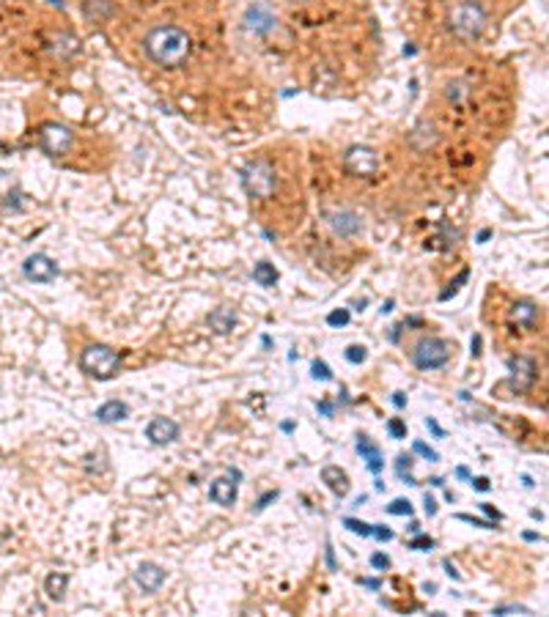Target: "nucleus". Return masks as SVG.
<instances>
[{"instance_id": "obj_1", "label": "nucleus", "mask_w": 549, "mask_h": 617, "mask_svg": "<svg viewBox=\"0 0 549 617\" xmlns=\"http://www.w3.org/2000/svg\"><path fill=\"white\" fill-rule=\"evenodd\" d=\"M146 55L165 69H176L181 66L187 58H190V50H192V42L187 36V30L176 28V25H157L154 30H149L146 42Z\"/></svg>"}, {"instance_id": "obj_2", "label": "nucleus", "mask_w": 549, "mask_h": 617, "mask_svg": "<svg viewBox=\"0 0 549 617\" xmlns=\"http://www.w3.org/2000/svg\"><path fill=\"white\" fill-rule=\"evenodd\" d=\"M483 28H486V11L478 0H462L448 14V30L462 42L478 39Z\"/></svg>"}, {"instance_id": "obj_3", "label": "nucleus", "mask_w": 549, "mask_h": 617, "mask_svg": "<svg viewBox=\"0 0 549 617\" xmlns=\"http://www.w3.org/2000/svg\"><path fill=\"white\" fill-rule=\"evenodd\" d=\"M80 368H82V374H88L91 379L107 382V379H113V376L118 374V368H121V354H118L116 349H110V346L96 343V346H88V349L80 354Z\"/></svg>"}, {"instance_id": "obj_4", "label": "nucleus", "mask_w": 549, "mask_h": 617, "mask_svg": "<svg viewBox=\"0 0 549 617\" xmlns=\"http://www.w3.org/2000/svg\"><path fill=\"white\" fill-rule=\"evenodd\" d=\"M451 354H453V343L442 338H423L412 349V362L420 371H440L451 362Z\"/></svg>"}, {"instance_id": "obj_5", "label": "nucleus", "mask_w": 549, "mask_h": 617, "mask_svg": "<svg viewBox=\"0 0 549 617\" xmlns=\"http://www.w3.org/2000/svg\"><path fill=\"white\" fill-rule=\"evenodd\" d=\"M242 184H244L247 195L264 201V198H269V195L275 192V187H278L275 167H272L267 159H253V162H247L244 170H242Z\"/></svg>"}, {"instance_id": "obj_6", "label": "nucleus", "mask_w": 549, "mask_h": 617, "mask_svg": "<svg viewBox=\"0 0 549 617\" xmlns=\"http://www.w3.org/2000/svg\"><path fill=\"white\" fill-rule=\"evenodd\" d=\"M343 167L354 178H371L377 173V167H379V156L368 146H352L343 154Z\"/></svg>"}, {"instance_id": "obj_7", "label": "nucleus", "mask_w": 549, "mask_h": 617, "mask_svg": "<svg viewBox=\"0 0 549 617\" xmlns=\"http://www.w3.org/2000/svg\"><path fill=\"white\" fill-rule=\"evenodd\" d=\"M75 143V135L64 124H44L42 127V149L50 156H64Z\"/></svg>"}, {"instance_id": "obj_8", "label": "nucleus", "mask_w": 549, "mask_h": 617, "mask_svg": "<svg viewBox=\"0 0 549 617\" xmlns=\"http://www.w3.org/2000/svg\"><path fill=\"white\" fill-rule=\"evenodd\" d=\"M22 275L28 280H33V283H53L58 277V264L50 255H44V252H33V255L25 258Z\"/></svg>"}, {"instance_id": "obj_9", "label": "nucleus", "mask_w": 549, "mask_h": 617, "mask_svg": "<svg viewBox=\"0 0 549 617\" xmlns=\"http://www.w3.org/2000/svg\"><path fill=\"white\" fill-rule=\"evenodd\" d=\"M508 368H511V387L516 389V392H525V389H530V387L536 385V379H539V368H536V362L530 360V357H511L508 360Z\"/></svg>"}, {"instance_id": "obj_10", "label": "nucleus", "mask_w": 549, "mask_h": 617, "mask_svg": "<svg viewBox=\"0 0 549 617\" xmlns=\"http://www.w3.org/2000/svg\"><path fill=\"white\" fill-rule=\"evenodd\" d=\"M244 28L253 30V33H258V36H267V33H272V30L278 28V19H275V14L269 11L267 3H255V6L247 8Z\"/></svg>"}, {"instance_id": "obj_11", "label": "nucleus", "mask_w": 549, "mask_h": 617, "mask_svg": "<svg viewBox=\"0 0 549 617\" xmlns=\"http://www.w3.org/2000/svg\"><path fill=\"white\" fill-rule=\"evenodd\" d=\"M146 436L154 442V445H170L179 439V425L170 420V417H154L146 428Z\"/></svg>"}, {"instance_id": "obj_12", "label": "nucleus", "mask_w": 549, "mask_h": 617, "mask_svg": "<svg viewBox=\"0 0 549 617\" xmlns=\"http://www.w3.org/2000/svg\"><path fill=\"white\" fill-rule=\"evenodd\" d=\"M135 582L143 593H157L159 584L165 582V571L159 568L157 562H141L138 571H135Z\"/></svg>"}, {"instance_id": "obj_13", "label": "nucleus", "mask_w": 549, "mask_h": 617, "mask_svg": "<svg viewBox=\"0 0 549 617\" xmlns=\"http://www.w3.org/2000/svg\"><path fill=\"white\" fill-rule=\"evenodd\" d=\"M327 223L338 236H354V233L363 231V220L354 212H330Z\"/></svg>"}, {"instance_id": "obj_14", "label": "nucleus", "mask_w": 549, "mask_h": 617, "mask_svg": "<svg viewBox=\"0 0 549 617\" xmlns=\"http://www.w3.org/2000/svg\"><path fill=\"white\" fill-rule=\"evenodd\" d=\"M357 453L363 456V461L368 466V472L371 475H382V469H385V456H382V450H379V445H374L368 436H357Z\"/></svg>"}, {"instance_id": "obj_15", "label": "nucleus", "mask_w": 549, "mask_h": 617, "mask_svg": "<svg viewBox=\"0 0 549 617\" xmlns=\"http://www.w3.org/2000/svg\"><path fill=\"white\" fill-rule=\"evenodd\" d=\"M539 315H541L539 305L536 302H528V300H522V302H516L511 308V321L516 326H522V329H533L539 324Z\"/></svg>"}, {"instance_id": "obj_16", "label": "nucleus", "mask_w": 549, "mask_h": 617, "mask_svg": "<svg viewBox=\"0 0 549 617\" xmlns=\"http://www.w3.org/2000/svg\"><path fill=\"white\" fill-rule=\"evenodd\" d=\"M321 483H327V488L341 499L349 494V475L341 466H324L321 469Z\"/></svg>"}, {"instance_id": "obj_17", "label": "nucleus", "mask_w": 549, "mask_h": 617, "mask_svg": "<svg viewBox=\"0 0 549 617\" xmlns=\"http://www.w3.org/2000/svg\"><path fill=\"white\" fill-rule=\"evenodd\" d=\"M209 497L212 502L223 505V508H231L236 502V483L228 480V477H217L212 486H209Z\"/></svg>"}, {"instance_id": "obj_18", "label": "nucleus", "mask_w": 549, "mask_h": 617, "mask_svg": "<svg viewBox=\"0 0 549 617\" xmlns=\"http://www.w3.org/2000/svg\"><path fill=\"white\" fill-rule=\"evenodd\" d=\"M209 326L217 332V335H228L236 326V313L231 308H215L209 313Z\"/></svg>"}, {"instance_id": "obj_19", "label": "nucleus", "mask_w": 549, "mask_h": 617, "mask_svg": "<svg viewBox=\"0 0 549 617\" xmlns=\"http://www.w3.org/2000/svg\"><path fill=\"white\" fill-rule=\"evenodd\" d=\"M129 414V406L124 400H107L96 409V420L99 423H121Z\"/></svg>"}, {"instance_id": "obj_20", "label": "nucleus", "mask_w": 549, "mask_h": 617, "mask_svg": "<svg viewBox=\"0 0 549 617\" xmlns=\"http://www.w3.org/2000/svg\"><path fill=\"white\" fill-rule=\"evenodd\" d=\"M66 584H69V573L55 571V573H50V576L44 579V593H47L53 601H64V596H66Z\"/></svg>"}, {"instance_id": "obj_21", "label": "nucleus", "mask_w": 549, "mask_h": 617, "mask_svg": "<svg viewBox=\"0 0 549 617\" xmlns=\"http://www.w3.org/2000/svg\"><path fill=\"white\" fill-rule=\"evenodd\" d=\"M278 269L269 264V261H261V264H255L253 266V280L258 283V286H264V288H272V286H278Z\"/></svg>"}, {"instance_id": "obj_22", "label": "nucleus", "mask_w": 549, "mask_h": 617, "mask_svg": "<svg viewBox=\"0 0 549 617\" xmlns=\"http://www.w3.org/2000/svg\"><path fill=\"white\" fill-rule=\"evenodd\" d=\"M412 463H415L412 461V456H404V453L395 459V475H398L406 486H417V480L412 477Z\"/></svg>"}, {"instance_id": "obj_23", "label": "nucleus", "mask_w": 549, "mask_h": 617, "mask_svg": "<svg viewBox=\"0 0 549 617\" xmlns=\"http://www.w3.org/2000/svg\"><path fill=\"white\" fill-rule=\"evenodd\" d=\"M343 527L346 530H352L354 535H363V538H371V530H374V524H366V522H360V519H343Z\"/></svg>"}, {"instance_id": "obj_24", "label": "nucleus", "mask_w": 549, "mask_h": 617, "mask_svg": "<svg viewBox=\"0 0 549 617\" xmlns=\"http://www.w3.org/2000/svg\"><path fill=\"white\" fill-rule=\"evenodd\" d=\"M492 615H533V609L522 604H500L492 609Z\"/></svg>"}, {"instance_id": "obj_25", "label": "nucleus", "mask_w": 549, "mask_h": 617, "mask_svg": "<svg viewBox=\"0 0 549 617\" xmlns=\"http://www.w3.org/2000/svg\"><path fill=\"white\" fill-rule=\"evenodd\" d=\"M388 513H390V516H412L415 508H412L409 499H401V497H398V499H393L390 505H388Z\"/></svg>"}, {"instance_id": "obj_26", "label": "nucleus", "mask_w": 549, "mask_h": 617, "mask_svg": "<svg viewBox=\"0 0 549 617\" xmlns=\"http://www.w3.org/2000/svg\"><path fill=\"white\" fill-rule=\"evenodd\" d=\"M343 354H346V360H349L352 365H360V362H366V357H368V349H366V346H357V343H354V346H349V349H346Z\"/></svg>"}, {"instance_id": "obj_27", "label": "nucleus", "mask_w": 549, "mask_h": 617, "mask_svg": "<svg viewBox=\"0 0 549 617\" xmlns=\"http://www.w3.org/2000/svg\"><path fill=\"white\" fill-rule=\"evenodd\" d=\"M412 450H415L417 456H423L426 461H440V453H437L434 448H429L426 442H420V439H415V442H412Z\"/></svg>"}, {"instance_id": "obj_28", "label": "nucleus", "mask_w": 549, "mask_h": 617, "mask_svg": "<svg viewBox=\"0 0 549 617\" xmlns=\"http://www.w3.org/2000/svg\"><path fill=\"white\" fill-rule=\"evenodd\" d=\"M311 374H314V379H321V382H332V371H330V365H327L324 360H314V365H311Z\"/></svg>"}, {"instance_id": "obj_29", "label": "nucleus", "mask_w": 549, "mask_h": 617, "mask_svg": "<svg viewBox=\"0 0 549 617\" xmlns=\"http://www.w3.org/2000/svg\"><path fill=\"white\" fill-rule=\"evenodd\" d=\"M388 434H390L393 439H406V425H404L401 417H390L388 420Z\"/></svg>"}, {"instance_id": "obj_30", "label": "nucleus", "mask_w": 549, "mask_h": 617, "mask_svg": "<svg viewBox=\"0 0 549 617\" xmlns=\"http://www.w3.org/2000/svg\"><path fill=\"white\" fill-rule=\"evenodd\" d=\"M406 549H415V551H431V549H434V540L429 538V535H420V533H417L415 538L406 543Z\"/></svg>"}, {"instance_id": "obj_31", "label": "nucleus", "mask_w": 549, "mask_h": 617, "mask_svg": "<svg viewBox=\"0 0 549 617\" xmlns=\"http://www.w3.org/2000/svg\"><path fill=\"white\" fill-rule=\"evenodd\" d=\"M349 318H352V315H349V310L341 308V310H332V313L327 315V324H330V326H346V324H349Z\"/></svg>"}, {"instance_id": "obj_32", "label": "nucleus", "mask_w": 549, "mask_h": 617, "mask_svg": "<svg viewBox=\"0 0 549 617\" xmlns=\"http://www.w3.org/2000/svg\"><path fill=\"white\" fill-rule=\"evenodd\" d=\"M467 277H470V272H467V269H465V272H462V275H459V277H456V280H453V283H451V288H448V291H442V294H440V300H442V302H448V300H451V297H456V291H459V288H462V283H465V280H467Z\"/></svg>"}, {"instance_id": "obj_33", "label": "nucleus", "mask_w": 549, "mask_h": 617, "mask_svg": "<svg viewBox=\"0 0 549 617\" xmlns=\"http://www.w3.org/2000/svg\"><path fill=\"white\" fill-rule=\"evenodd\" d=\"M456 522H465V524L480 527V530H494V522H483V519H475V516H467V513H459Z\"/></svg>"}, {"instance_id": "obj_34", "label": "nucleus", "mask_w": 549, "mask_h": 617, "mask_svg": "<svg viewBox=\"0 0 549 617\" xmlns=\"http://www.w3.org/2000/svg\"><path fill=\"white\" fill-rule=\"evenodd\" d=\"M278 497H280V491H278V488H275V491H267V494H264V497L255 502V508H253V510H255V513H261V510H264L269 502H275Z\"/></svg>"}, {"instance_id": "obj_35", "label": "nucleus", "mask_w": 549, "mask_h": 617, "mask_svg": "<svg viewBox=\"0 0 549 617\" xmlns=\"http://www.w3.org/2000/svg\"><path fill=\"white\" fill-rule=\"evenodd\" d=\"M371 535H374V538L379 540V543H388V540H393V530H388V527H382V524H374Z\"/></svg>"}, {"instance_id": "obj_36", "label": "nucleus", "mask_w": 549, "mask_h": 617, "mask_svg": "<svg viewBox=\"0 0 549 617\" xmlns=\"http://www.w3.org/2000/svg\"><path fill=\"white\" fill-rule=\"evenodd\" d=\"M371 565H374L377 571H388V568H390V557H388V554H379V551H377V554L371 557Z\"/></svg>"}, {"instance_id": "obj_37", "label": "nucleus", "mask_w": 549, "mask_h": 617, "mask_svg": "<svg viewBox=\"0 0 549 617\" xmlns=\"http://www.w3.org/2000/svg\"><path fill=\"white\" fill-rule=\"evenodd\" d=\"M480 510H483V513H486V516H489L492 522H503V513H500V510H497L494 505H489V502H480Z\"/></svg>"}, {"instance_id": "obj_38", "label": "nucleus", "mask_w": 549, "mask_h": 617, "mask_svg": "<svg viewBox=\"0 0 549 617\" xmlns=\"http://www.w3.org/2000/svg\"><path fill=\"white\" fill-rule=\"evenodd\" d=\"M426 428H429V431H431V434H434L437 439H442V436H445V431L440 428V423H437L434 417H426Z\"/></svg>"}, {"instance_id": "obj_39", "label": "nucleus", "mask_w": 549, "mask_h": 617, "mask_svg": "<svg viewBox=\"0 0 549 617\" xmlns=\"http://www.w3.org/2000/svg\"><path fill=\"white\" fill-rule=\"evenodd\" d=\"M472 488L475 491H489L492 488V483H489V477H470Z\"/></svg>"}, {"instance_id": "obj_40", "label": "nucleus", "mask_w": 549, "mask_h": 617, "mask_svg": "<svg viewBox=\"0 0 549 617\" xmlns=\"http://www.w3.org/2000/svg\"><path fill=\"white\" fill-rule=\"evenodd\" d=\"M423 508H426V516H437V502H434V497H423Z\"/></svg>"}, {"instance_id": "obj_41", "label": "nucleus", "mask_w": 549, "mask_h": 617, "mask_svg": "<svg viewBox=\"0 0 549 617\" xmlns=\"http://www.w3.org/2000/svg\"><path fill=\"white\" fill-rule=\"evenodd\" d=\"M442 565H445V573H448V576H451V579H453V582H462V573H459V571H456V565H453V562H451V560H445V562H442Z\"/></svg>"}, {"instance_id": "obj_42", "label": "nucleus", "mask_w": 549, "mask_h": 617, "mask_svg": "<svg viewBox=\"0 0 549 617\" xmlns=\"http://www.w3.org/2000/svg\"><path fill=\"white\" fill-rule=\"evenodd\" d=\"M318 406V412L324 414V417H332V412H335V406L332 403H327V400H321V403H316Z\"/></svg>"}, {"instance_id": "obj_43", "label": "nucleus", "mask_w": 549, "mask_h": 617, "mask_svg": "<svg viewBox=\"0 0 549 617\" xmlns=\"http://www.w3.org/2000/svg\"><path fill=\"white\" fill-rule=\"evenodd\" d=\"M360 584H363V587H368V590H379V587H382V582H379V579H360Z\"/></svg>"}, {"instance_id": "obj_44", "label": "nucleus", "mask_w": 549, "mask_h": 617, "mask_svg": "<svg viewBox=\"0 0 549 617\" xmlns=\"http://www.w3.org/2000/svg\"><path fill=\"white\" fill-rule=\"evenodd\" d=\"M393 403H395L398 409H404V406H406V395H404V392H393Z\"/></svg>"}, {"instance_id": "obj_45", "label": "nucleus", "mask_w": 549, "mask_h": 617, "mask_svg": "<svg viewBox=\"0 0 549 617\" xmlns=\"http://www.w3.org/2000/svg\"><path fill=\"white\" fill-rule=\"evenodd\" d=\"M480 354V335H472V357Z\"/></svg>"}, {"instance_id": "obj_46", "label": "nucleus", "mask_w": 549, "mask_h": 617, "mask_svg": "<svg viewBox=\"0 0 549 617\" xmlns=\"http://www.w3.org/2000/svg\"><path fill=\"white\" fill-rule=\"evenodd\" d=\"M456 477H462V480H470V469H467V466H459V469H456Z\"/></svg>"}, {"instance_id": "obj_47", "label": "nucleus", "mask_w": 549, "mask_h": 617, "mask_svg": "<svg viewBox=\"0 0 549 617\" xmlns=\"http://www.w3.org/2000/svg\"><path fill=\"white\" fill-rule=\"evenodd\" d=\"M366 502H368V497H357V499H354V505H352V508H363V505H366Z\"/></svg>"}, {"instance_id": "obj_48", "label": "nucleus", "mask_w": 549, "mask_h": 617, "mask_svg": "<svg viewBox=\"0 0 549 617\" xmlns=\"http://www.w3.org/2000/svg\"><path fill=\"white\" fill-rule=\"evenodd\" d=\"M489 236H492V231H480V233H478V244H483Z\"/></svg>"}, {"instance_id": "obj_49", "label": "nucleus", "mask_w": 549, "mask_h": 617, "mask_svg": "<svg viewBox=\"0 0 549 617\" xmlns=\"http://www.w3.org/2000/svg\"><path fill=\"white\" fill-rule=\"evenodd\" d=\"M409 533H412V535H417V533H420V524H417V522H412V524H409Z\"/></svg>"}, {"instance_id": "obj_50", "label": "nucleus", "mask_w": 549, "mask_h": 617, "mask_svg": "<svg viewBox=\"0 0 549 617\" xmlns=\"http://www.w3.org/2000/svg\"><path fill=\"white\" fill-rule=\"evenodd\" d=\"M431 486H437V488H442L445 483H442V477H431Z\"/></svg>"}, {"instance_id": "obj_51", "label": "nucleus", "mask_w": 549, "mask_h": 617, "mask_svg": "<svg viewBox=\"0 0 549 617\" xmlns=\"http://www.w3.org/2000/svg\"><path fill=\"white\" fill-rule=\"evenodd\" d=\"M525 540H541V535H536V533H525Z\"/></svg>"}, {"instance_id": "obj_52", "label": "nucleus", "mask_w": 549, "mask_h": 617, "mask_svg": "<svg viewBox=\"0 0 549 617\" xmlns=\"http://www.w3.org/2000/svg\"><path fill=\"white\" fill-rule=\"evenodd\" d=\"M393 310V300H388V302H385V308H382V313H390Z\"/></svg>"}, {"instance_id": "obj_53", "label": "nucleus", "mask_w": 549, "mask_h": 617, "mask_svg": "<svg viewBox=\"0 0 549 617\" xmlns=\"http://www.w3.org/2000/svg\"><path fill=\"white\" fill-rule=\"evenodd\" d=\"M53 3H58V6H64V0H53Z\"/></svg>"}]
</instances>
